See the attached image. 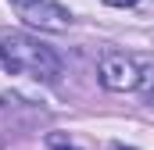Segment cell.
<instances>
[{
  "mask_svg": "<svg viewBox=\"0 0 154 150\" xmlns=\"http://www.w3.org/2000/svg\"><path fill=\"white\" fill-rule=\"evenodd\" d=\"M0 68L14 75H29L36 82H57L61 75V57L43 46L36 39H25V36H11L7 43H0Z\"/></svg>",
  "mask_w": 154,
  "mask_h": 150,
  "instance_id": "6da1fadb",
  "label": "cell"
},
{
  "mask_svg": "<svg viewBox=\"0 0 154 150\" xmlns=\"http://www.w3.org/2000/svg\"><path fill=\"white\" fill-rule=\"evenodd\" d=\"M47 143H50V150H79L75 143H68V140H65V136H57V132H54Z\"/></svg>",
  "mask_w": 154,
  "mask_h": 150,
  "instance_id": "277c9868",
  "label": "cell"
},
{
  "mask_svg": "<svg viewBox=\"0 0 154 150\" xmlns=\"http://www.w3.org/2000/svg\"><path fill=\"white\" fill-rule=\"evenodd\" d=\"M104 4H111V7H133V4H140V0H104Z\"/></svg>",
  "mask_w": 154,
  "mask_h": 150,
  "instance_id": "5b68a950",
  "label": "cell"
},
{
  "mask_svg": "<svg viewBox=\"0 0 154 150\" xmlns=\"http://www.w3.org/2000/svg\"><path fill=\"white\" fill-rule=\"evenodd\" d=\"M118 150H122V147H118Z\"/></svg>",
  "mask_w": 154,
  "mask_h": 150,
  "instance_id": "8992f818",
  "label": "cell"
},
{
  "mask_svg": "<svg viewBox=\"0 0 154 150\" xmlns=\"http://www.w3.org/2000/svg\"><path fill=\"white\" fill-rule=\"evenodd\" d=\"M147 75H151V68H136V61H129L125 54H108L100 61V82L115 93L147 86Z\"/></svg>",
  "mask_w": 154,
  "mask_h": 150,
  "instance_id": "7a4b0ae2",
  "label": "cell"
},
{
  "mask_svg": "<svg viewBox=\"0 0 154 150\" xmlns=\"http://www.w3.org/2000/svg\"><path fill=\"white\" fill-rule=\"evenodd\" d=\"M11 4H14V11H18L29 25H39V29H47V32H65L68 22H72L68 7H61L57 0H11Z\"/></svg>",
  "mask_w": 154,
  "mask_h": 150,
  "instance_id": "3957f363",
  "label": "cell"
}]
</instances>
